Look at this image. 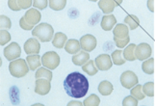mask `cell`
Masks as SVG:
<instances>
[{
  "instance_id": "cell-27",
  "label": "cell",
  "mask_w": 155,
  "mask_h": 106,
  "mask_svg": "<svg viewBox=\"0 0 155 106\" xmlns=\"http://www.w3.org/2000/svg\"><path fill=\"white\" fill-rule=\"evenodd\" d=\"M143 86L142 85H139V84H136L134 87L131 88V91H130V94L131 95H133L136 99L138 100H142L145 98V94L143 93Z\"/></svg>"
},
{
  "instance_id": "cell-12",
  "label": "cell",
  "mask_w": 155,
  "mask_h": 106,
  "mask_svg": "<svg viewBox=\"0 0 155 106\" xmlns=\"http://www.w3.org/2000/svg\"><path fill=\"white\" fill-rule=\"evenodd\" d=\"M24 18L30 25H36L40 22L41 15L39 10H37L36 8H31L25 13Z\"/></svg>"
},
{
  "instance_id": "cell-26",
  "label": "cell",
  "mask_w": 155,
  "mask_h": 106,
  "mask_svg": "<svg viewBox=\"0 0 155 106\" xmlns=\"http://www.w3.org/2000/svg\"><path fill=\"white\" fill-rule=\"evenodd\" d=\"M143 71L147 74H153L154 72V59L153 58H149V59L145 60V62L142 65Z\"/></svg>"
},
{
  "instance_id": "cell-13",
  "label": "cell",
  "mask_w": 155,
  "mask_h": 106,
  "mask_svg": "<svg viewBox=\"0 0 155 106\" xmlns=\"http://www.w3.org/2000/svg\"><path fill=\"white\" fill-rule=\"evenodd\" d=\"M117 24V18L115 15H103L102 19H101V28L104 31H110L113 29L114 26Z\"/></svg>"
},
{
  "instance_id": "cell-11",
  "label": "cell",
  "mask_w": 155,
  "mask_h": 106,
  "mask_svg": "<svg viewBox=\"0 0 155 106\" xmlns=\"http://www.w3.org/2000/svg\"><path fill=\"white\" fill-rule=\"evenodd\" d=\"M41 50V45L38 39H28L24 42V51L26 54H38Z\"/></svg>"
},
{
  "instance_id": "cell-10",
  "label": "cell",
  "mask_w": 155,
  "mask_h": 106,
  "mask_svg": "<svg viewBox=\"0 0 155 106\" xmlns=\"http://www.w3.org/2000/svg\"><path fill=\"white\" fill-rule=\"evenodd\" d=\"M51 89L50 81L45 78H39L36 80L35 84V93L40 95H45L49 93Z\"/></svg>"
},
{
  "instance_id": "cell-29",
  "label": "cell",
  "mask_w": 155,
  "mask_h": 106,
  "mask_svg": "<svg viewBox=\"0 0 155 106\" xmlns=\"http://www.w3.org/2000/svg\"><path fill=\"white\" fill-rule=\"evenodd\" d=\"M99 104H100V98L97 94H91L83 102V105L85 106H98Z\"/></svg>"
},
{
  "instance_id": "cell-41",
  "label": "cell",
  "mask_w": 155,
  "mask_h": 106,
  "mask_svg": "<svg viewBox=\"0 0 155 106\" xmlns=\"http://www.w3.org/2000/svg\"><path fill=\"white\" fill-rule=\"evenodd\" d=\"M114 2L116 3L117 6H120V5L122 3V0H114Z\"/></svg>"
},
{
  "instance_id": "cell-7",
  "label": "cell",
  "mask_w": 155,
  "mask_h": 106,
  "mask_svg": "<svg viewBox=\"0 0 155 106\" xmlns=\"http://www.w3.org/2000/svg\"><path fill=\"white\" fill-rule=\"evenodd\" d=\"M120 83L126 89H131L138 84V77L131 71H126L120 75Z\"/></svg>"
},
{
  "instance_id": "cell-39",
  "label": "cell",
  "mask_w": 155,
  "mask_h": 106,
  "mask_svg": "<svg viewBox=\"0 0 155 106\" xmlns=\"http://www.w3.org/2000/svg\"><path fill=\"white\" fill-rule=\"evenodd\" d=\"M147 8L150 12H154V0H147Z\"/></svg>"
},
{
  "instance_id": "cell-34",
  "label": "cell",
  "mask_w": 155,
  "mask_h": 106,
  "mask_svg": "<svg viewBox=\"0 0 155 106\" xmlns=\"http://www.w3.org/2000/svg\"><path fill=\"white\" fill-rule=\"evenodd\" d=\"M129 41H130L129 36H127L126 38H124V39H117L116 37H114L115 44L117 45V47H120V48H124V46H126L128 45V42H129Z\"/></svg>"
},
{
  "instance_id": "cell-33",
  "label": "cell",
  "mask_w": 155,
  "mask_h": 106,
  "mask_svg": "<svg viewBox=\"0 0 155 106\" xmlns=\"http://www.w3.org/2000/svg\"><path fill=\"white\" fill-rule=\"evenodd\" d=\"M122 105L124 106H137L138 105V99H136L133 95H128V97L124 98V101H122Z\"/></svg>"
},
{
  "instance_id": "cell-4",
  "label": "cell",
  "mask_w": 155,
  "mask_h": 106,
  "mask_svg": "<svg viewBox=\"0 0 155 106\" xmlns=\"http://www.w3.org/2000/svg\"><path fill=\"white\" fill-rule=\"evenodd\" d=\"M41 64L48 70H55L60 65V56L55 51H47L41 57Z\"/></svg>"
},
{
  "instance_id": "cell-2",
  "label": "cell",
  "mask_w": 155,
  "mask_h": 106,
  "mask_svg": "<svg viewBox=\"0 0 155 106\" xmlns=\"http://www.w3.org/2000/svg\"><path fill=\"white\" fill-rule=\"evenodd\" d=\"M32 36L36 37L41 42H47L53 39L54 29L48 23H40L32 30Z\"/></svg>"
},
{
  "instance_id": "cell-28",
  "label": "cell",
  "mask_w": 155,
  "mask_h": 106,
  "mask_svg": "<svg viewBox=\"0 0 155 106\" xmlns=\"http://www.w3.org/2000/svg\"><path fill=\"white\" fill-rule=\"evenodd\" d=\"M50 9L54 11H61L66 7L67 0H48Z\"/></svg>"
},
{
  "instance_id": "cell-30",
  "label": "cell",
  "mask_w": 155,
  "mask_h": 106,
  "mask_svg": "<svg viewBox=\"0 0 155 106\" xmlns=\"http://www.w3.org/2000/svg\"><path fill=\"white\" fill-rule=\"evenodd\" d=\"M143 93L145 95L152 98L154 95V83L153 82H147L143 86Z\"/></svg>"
},
{
  "instance_id": "cell-6",
  "label": "cell",
  "mask_w": 155,
  "mask_h": 106,
  "mask_svg": "<svg viewBox=\"0 0 155 106\" xmlns=\"http://www.w3.org/2000/svg\"><path fill=\"white\" fill-rule=\"evenodd\" d=\"M4 56L8 61H14L21 55V48L17 42H12L4 48Z\"/></svg>"
},
{
  "instance_id": "cell-38",
  "label": "cell",
  "mask_w": 155,
  "mask_h": 106,
  "mask_svg": "<svg viewBox=\"0 0 155 106\" xmlns=\"http://www.w3.org/2000/svg\"><path fill=\"white\" fill-rule=\"evenodd\" d=\"M19 7L22 9H28L32 6V0H18Z\"/></svg>"
},
{
  "instance_id": "cell-40",
  "label": "cell",
  "mask_w": 155,
  "mask_h": 106,
  "mask_svg": "<svg viewBox=\"0 0 155 106\" xmlns=\"http://www.w3.org/2000/svg\"><path fill=\"white\" fill-rule=\"evenodd\" d=\"M83 105V103H81V102H79V101H73V102H69L68 105Z\"/></svg>"
},
{
  "instance_id": "cell-35",
  "label": "cell",
  "mask_w": 155,
  "mask_h": 106,
  "mask_svg": "<svg viewBox=\"0 0 155 106\" xmlns=\"http://www.w3.org/2000/svg\"><path fill=\"white\" fill-rule=\"evenodd\" d=\"M48 0H33V7L39 10H44L47 7Z\"/></svg>"
},
{
  "instance_id": "cell-37",
  "label": "cell",
  "mask_w": 155,
  "mask_h": 106,
  "mask_svg": "<svg viewBox=\"0 0 155 106\" xmlns=\"http://www.w3.org/2000/svg\"><path fill=\"white\" fill-rule=\"evenodd\" d=\"M19 26L21 28H22L23 30H32V29H34V25H30L27 21L25 20L24 17L23 18H21L20 20H19Z\"/></svg>"
},
{
  "instance_id": "cell-21",
  "label": "cell",
  "mask_w": 155,
  "mask_h": 106,
  "mask_svg": "<svg viewBox=\"0 0 155 106\" xmlns=\"http://www.w3.org/2000/svg\"><path fill=\"white\" fill-rule=\"evenodd\" d=\"M82 70L90 76L94 75V74H97L98 71V68L95 66L94 60H89L86 64H84L82 66Z\"/></svg>"
},
{
  "instance_id": "cell-19",
  "label": "cell",
  "mask_w": 155,
  "mask_h": 106,
  "mask_svg": "<svg viewBox=\"0 0 155 106\" xmlns=\"http://www.w3.org/2000/svg\"><path fill=\"white\" fill-rule=\"evenodd\" d=\"M67 41H68V38L65 34L61 33V32H57V33L53 36L52 45L55 47H57V48H63V47H65Z\"/></svg>"
},
{
  "instance_id": "cell-1",
  "label": "cell",
  "mask_w": 155,
  "mask_h": 106,
  "mask_svg": "<svg viewBox=\"0 0 155 106\" xmlns=\"http://www.w3.org/2000/svg\"><path fill=\"white\" fill-rule=\"evenodd\" d=\"M63 85L68 95L73 98H84L89 90L88 79L77 71L69 73L64 80Z\"/></svg>"
},
{
  "instance_id": "cell-8",
  "label": "cell",
  "mask_w": 155,
  "mask_h": 106,
  "mask_svg": "<svg viewBox=\"0 0 155 106\" xmlns=\"http://www.w3.org/2000/svg\"><path fill=\"white\" fill-rule=\"evenodd\" d=\"M80 46L84 51L91 52L97 47V39L93 35H85L79 40Z\"/></svg>"
},
{
  "instance_id": "cell-9",
  "label": "cell",
  "mask_w": 155,
  "mask_h": 106,
  "mask_svg": "<svg viewBox=\"0 0 155 106\" xmlns=\"http://www.w3.org/2000/svg\"><path fill=\"white\" fill-rule=\"evenodd\" d=\"M94 64L98 71H108L112 68L113 62L109 54H100L94 59Z\"/></svg>"
},
{
  "instance_id": "cell-3",
  "label": "cell",
  "mask_w": 155,
  "mask_h": 106,
  "mask_svg": "<svg viewBox=\"0 0 155 106\" xmlns=\"http://www.w3.org/2000/svg\"><path fill=\"white\" fill-rule=\"evenodd\" d=\"M9 71L12 76L20 78V77L25 76L30 71V68L26 60L15 59L14 61H11L9 65Z\"/></svg>"
},
{
  "instance_id": "cell-32",
  "label": "cell",
  "mask_w": 155,
  "mask_h": 106,
  "mask_svg": "<svg viewBox=\"0 0 155 106\" xmlns=\"http://www.w3.org/2000/svg\"><path fill=\"white\" fill-rule=\"evenodd\" d=\"M11 26H12L11 19L8 17H6V15H0V27L2 29H8L11 28Z\"/></svg>"
},
{
  "instance_id": "cell-25",
  "label": "cell",
  "mask_w": 155,
  "mask_h": 106,
  "mask_svg": "<svg viewBox=\"0 0 155 106\" xmlns=\"http://www.w3.org/2000/svg\"><path fill=\"white\" fill-rule=\"evenodd\" d=\"M112 62H113L115 65L117 66H121L125 63V59L124 58V55H122V51L121 50H116L112 53L111 56Z\"/></svg>"
},
{
  "instance_id": "cell-5",
  "label": "cell",
  "mask_w": 155,
  "mask_h": 106,
  "mask_svg": "<svg viewBox=\"0 0 155 106\" xmlns=\"http://www.w3.org/2000/svg\"><path fill=\"white\" fill-rule=\"evenodd\" d=\"M152 53V49L151 46L148 44H146V42H142L139 45L135 46V51L134 54L136 59L140 60V61H145L147 58H149L151 56Z\"/></svg>"
},
{
  "instance_id": "cell-36",
  "label": "cell",
  "mask_w": 155,
  "mask_h": 106,
  "mask_svg": "<svg viewBox=\"0 0 155 106\" xmlns=\"http://www.w3.org/2000/svg\"><path fill=\"white\" fill-rule=\"evenodd\" d=\"M8 6L12 11H20L21 8L18 5V0H9L8 1Z\"/></svg>"
},
{
  "instance_id": "cell-17",
  "label": "cell",
  "mask_w": 155,
  "mask_h": 106,
  "mask_svg": "<svg viewBox=\"0 0 155 106\" xmlns=\"http://www.w3.org/2000/svg\"><path fill=\"white\" fill-rule=\"evenodd\" d=\"M80 42L77 40H74V39H71L67 41L66 45H65V50L69 53V54H76L77 52L80 51Z\"/></svg>"
},
{
  "instance_id": "cell-15",
  "label": "cell",
  "mask_w": 155,
  "mask_h": 106,
  "mask_svg": "<svg viewBox=\"0 0 155 106\" xmlns=\"http://www.w3.org/2000/svg\"><path fill=\"white\" fill-rule=\"evenodd\" d=\"M90 60V54L87 51H79L72 56V62L76 66H83Z\"/></svg>"
},
{
  "instance_id": "cell-23",
  "label": "cell",
  "mask_w": 155,
  "mask_h": 106,
  "mask_svg": "<svg viewBox=\"0 0 155 106\" xmlns=\"http://www.w3.org/2000/svg\"><path fill=\"white\" fill-rule=\"evenodd\" d=\"M124 24H127L129 26V28L131 30H135L138 26L140 25V19L134 15H126V18H124Z\"/></svg>"
},
{
  "instance_id": "cell-20",
  "label": "cell",
  "mask_w": 155,
  "mask_h": 106,
  "mask_svg": "<svg viewBox=\"0 0 155 106\" xmlns=\"http://www.w3.org/2000/svg\"><path fill=\"white\" fill-rule=\"evenodd\" d=\"M113 85H112L111 82L104 80L102 82H100V84L98 85V92L102 94V95H109L113 92Z\"/></svg>"
},
{
  "instance_id": "cell-22",
  "label": "cell",
  "mask_w": 155,
  "mask_h": 106,
  "mask_svg": "<svg viewBox=\"0 0 155 106\" xmlns=\"http://www.w3.org/2000/svg\"><path fill=\"white\" fill-rule=\"evenodd\" d=\"M135 46H136V45L131 44L125 47L124 51H122V55H124V58L125 60H127V61H135L136 60V57L134 54Z\"/></svg>"
},
{
  "instance_id": "cell-31",
  "label": "cell",
  "mask_w": 155,
  "mask_h": 106,
  "mask_svg": "<svg viewBox=\"0 0 155 106\" xmlns=\"http://www.w3.org/2000/svg\"><path fill=\"white\" fill-rule=\"evenodd\" d=\"M11 41V35L8 31L6 30H1L0 31V45H5Z\"/></svg>"
},
{
  "instance_id": "cell-16",
  "label": "cell",
  "mask_w": 155,
  "mask_h": 106,
  "mask_svg": "<svg viewBox=\"0 0 155 106\" xmlns=\"http://www.w3.org/2000/svg\"><path fill=\"white\" fill-rule=\"evenodd\" d=\"M116 6L117 5L114 0H99L98 1V7L104 14L112 13L115 10Z\"/></svg>"
},
{
  "instance_id": "cell-42",
  "label": "cell",
  "mask_w": 155,
  "mask_h": 106,
  "mask_svg": "<svg viewBox=\"0 0 155 106\" xmlns=\"http://www.w3.org/2000/svg\"><path fill=\"white\" fill-rule=\"evenodd\" d=\"M90 1H93V2H95V1H97V0H90Z\"/></svg>"
},
{
  "instance_id": "cell-24",
  "label": "cell",
  "mask_w": 155,
  "mask_h": 106,
  "mask_svg": "<svg viewBox=\"0 0 155 106\" xmlns=\"http://www.w3.org/2000/svg\"><path fill=\"white\" fill-rule=\"evenodd\" d=\"M35 77H36V79L45 78V79H48L49 81H51V79H52V72L47 68H41L40 67L39 70L36 71Z\"/></svg>"
},
{
  "instance_id": "cell-18",
  "label": "cell",
  "mask_w": 155,
  "mask_h": 106,
  "mask_svg": "<svg viewBox=\"0 0 155 106\" xmlns=\"http://www.w3.org/2000/svg\"><path fill=\"white\" fill-rule=\"evenodd\" d=\"M26 62H27L30 71H35L41 65V58L38 54H32L28 55L26 58Z\"/></svg>"
},
{
  "instance_id": "cell-14",
  "label": "cell",
  "mask_w": 155,
  "mask_h": 106,
  "mask_svg": "<svg viewBox=\"0 0 155 106\" xmlns=\"http://www.w3.org/2000/svg\"><path fill=\"white\" fill-rule=\"evenodd\" d=\"M114 37L117 39H124L126 38L127 36H129V28L127 27L126 24L124 23H119L116 24L115 28L113 30Z\"/></svg>"
}]
</instances>
